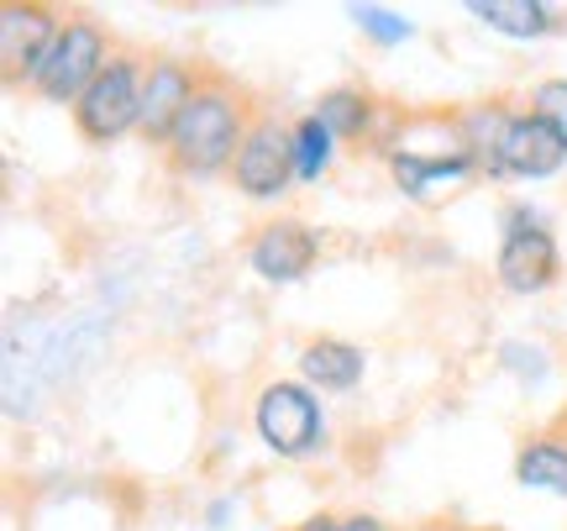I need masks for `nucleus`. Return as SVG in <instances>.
Listing matches in <instances>:
<instances>
[{
    "label": "nucleus",
    "mask_w": 567,
    "mask_h": 531,
    "mask_svg": "<svg viewBox=\"0 0 567 531\" xmlns=\"http://www.w3.org/2000/svg\"><path fill=\"white\" fill-rule=\"evenodd\" d=\"M342 531H389L384 515H373V511H347L342 515Z\"/></svg>",
    "instance_id": "21"
},
{
    "label": "nucleus",
    "mask_w": 567,
    "mask_h": 531,
    "mask_svg": "<svg viewBox=\"0 0 567 531\" xmlns=\"http://www.w3.org/2000/svg\"><path fill=\"white\" fill-rule=\"evenodd\" d=\"M295 368H300L295 379H305L316 395H352V389L368 379V348L321 331V337H310V343L300 348Z\"/></svg>",
    "instance_id": "12"
},
{
    "label": "nucleus",
    "mask_w": 567,
    "mask_h": 531,
    "mask_svg": "<svg viewBox=\"0 0 567 531\" xmlns=\"http://www.w3.org/2000/svg\"><path fill=\"white\" fill-rule=\"evenodd\" d=\"M63 32V11L42 0H6L0 6V80L11 90H32Z\"/></svg>",
    "instance_id": "8"
},
{
    "label": "nucleus",
    "mask_w": 567,
    "mask_h": 531,
    "mask_svg": "<svg viewBox=\"0 0 567 531\" xmlns=\"http://www.w3.org/2000/svg\"><path fill=\"white\" fill-rule=\"evenodd\" d=\"M494 285L505 295H547L563 285V247L551 216L536 201H509L499 211V253H494Z\"/></svg>",
    "instance_id": "3"
},
{
    "label": "nucleus",
    "mask_w": 567,
    "mask_h": 531,
    "mask_svg": "<svg viewBox=\"0 0 567 531\" xmlns=\"http://www.w3.org/2000/svg\"><path fill=\"white\" fill-rule=\"evenodd\" d=\"M142 80H147V59L132 48H116V59L105 63L95 84L80 95V105L69 111L84 147H116L122 137H137Z\"/></svg>",
    "instance_id": "4"
},
{
    "label": "nucleus",
    "mask_w": 567,
    "mask_h": 531,
    "mask_svg": "<svg viewBox=\"0 0 567 531\" xmlns=\"http://www.w3.org/2000/svg\"><path fill=\"white\" fill-rule=\"evenodd\" d=\"M384 169H389V180H394V190H400L410 205H421V211H436V205L457 201L463 190H473V184L484 180L478 159H473L457 137H446V143L400 137V147L384 159Z\"/></svg>",
    "instance_id": "5"
},
{
    "label": "nucleus",
    "mask_w": 567,
    "mask_h": 531,
    "mask_svg": "<svg viewBox=\"0 0 567 531\" xmlns=\"http://www.w3.org/2000/svg\"><path fill=\"white\" fill-rule=\"evenodd\" d=\"M415 531H467V527H457V521H431V527H415Z\"/></svg>",
    "instance_id": "23"
},
{
    "label": "nucleus",
    "mask_w": 567,
    "mask_h": 531,
    "mask_svg": "<svg viewBox=\"0 0 567 531\" xmlns=\"http://www.w3.org/2000/svg\"><path fill=\"white\" fill-rule=\"evenodd\" d=\"M478 531H505V527H478Z\"/></svg>",
    "instance_id": "25"
},
{
    "label": "nucleus",
    "mask_w": 567,
    "mask_h": 531,
    "mask_svg": "<svg viewBox=\"0 0 567 531\" xmlns=\"http://www.w3.org/2000/svg\"><path fill=\"white\" fill-rule=\"evenodd\" d=\"M515 484L567 500V431L563 427L530 431L526 442L515 448Z\"/></svg>",
    "instance_id": "15"
},
{
    "label": "nucleus",
    "mask_w": 567,
    "mask_h": 531,
    "mask_svg": "<svg viewBox=\"0 0 567 531\" xmlns=\"http://www.w3.org/2000/svg\"><path fill=\"white\" fill-rule=\"evenodd\" d=\"M231 190L252 205H279L300 174H295V143H289V122H279L274 111H258V122L247 132L243 153H237V164H231Z\"/></svg>",
    "instance_id": "7"
},
{
    "label": "nucleus",
    "mask_w": 567,
    "mask_h": 531,
    "mask_svg": "<svg viewBox=\"0 0 567 531\" xmlns=\"http://www.w3.org/2000/svg\"><path fill=\"white\" fill-rule=\"evenodd\" d=\"M563 164H567V143L542 116H530L526 105H520L505 132V143H499V184L505 180L542 184V180H551V174H563Z\"/></svg>",
    "instance_id": "11"
},
{
    "label": "nucleus",
    "mask_w": 567,
    "mask_h": 531,
    "mask_svg": "<svg viewBox=\"0 0 567 531\" xmlns=\"http://www.w3.org/2000/svg\"><path fill=\"white\" fill-rule=\"evenodd\" d=\"M205 69L189 59H147V80H142V116H137V137L147 147H168L179 116L189 111V101L200 95Z\"/></svg>",
    "instance_id": "10"
},
{
    "label": "nucleus",
    "mask_w": 567,
    "mask_h": 531,
    "mask_svg": "<svg viewBox=\"0 0 567 531\" xmlns=\"http://www.w3.org/2000/svg\"><path fill=\"white\" fill-rule=\"evenodd\" d=\"M289 143H295V174H300V184H321L337 169V153H342V143L331 137V126L316 111H305V116L289 122Z\"/></svg>",
    "instance_id": "16"
},
{
    "label": "nucleus",
    "mask_w": 567,
    "mask_h": 531,
    "mask_svg": "<svg viewBox=\"0 0 567 531\" xmlns=\"http://www.w3.org/2000/svg\"><path fill=\"white\" fill-rule=\"evenodd\" d=\"M467 17L509 42H542L567 21L563 6H547V0H467Z\"/></svg>",
    "instance_id": "14"
},
{
    "label": "nucleus",
    "mask_w": 567,
    "mask_h": 531,
    "mask_svg": "<svg viewBox=\"0 0 567 531\" xmlns=\"http://www.w3.org/2000/svg\"><path fill=\"white\" fill-rule=\"evenodd\" d=\"M515 111H520V105L505 101V95H494V101H467V105H457V111H446V116H452V132H457V143L478 159L484 180H494V184H499V143H505Z\"/></svg>",
    "instance_id": "13"
},
{
    "label": "nucleus",
    "mask_w": 567,
    "mask_h": 531,
    "mask_svg": "<svg viewBox=\"0 0 567 531\" xmlns=\"http://www.w3.org/2000/svg\"><path fill=\"white\" fill-rule=\"evenodd\" d=\"M252 122H258L252 95H247L231 74L205 69L200 95L189 101V111L179 116L174 137L163 147V164H168L174 180H189V184L221 180V174H231V164H237V153H243Z\"/></svg>",
    "instance_id": "1"
},
{
    "label": "nucleus",
    "mask_w": 567,
    "mask_h": 531,
    "mask_svg": "<svg viewBox=\"0 0 567 531\" xmlns=\"http://www.w3.org/2000/svg\"><path fill=\"white\" fill-rule=\"evenodd\" d=\"M111 59H116L111 27H105V21H95V17H84V11H69V17H63L59 42H53V53H48V63L38 69V80H32V90H27V95H38V101H48V105L74 111V105H80V95L95 84V74H101Z\"/></svg>",
    "instance_id": "6"
},
{
    "label": "nucleus",
    "mask_w": 567,
    "mask_h": 531,
    "mask_svg": "<svg viewBox=\"0 0 567 531\" xmlns=\"http://www.w3.org/2000/svg\"><path fill=\"white\" fill-rule=\"evenodd\" d=\"M252 437L264 442V452H274L279 463H310L331 448V416L326 400L305 379H268L258 385L252 406H247Z\"/></svg>",
    "instance_id": "2"
},
{
    "label": "nucleus",
    "mask_w": 567,
    "mask_h": 531,
    "mask_svg": "<svg viewBox=\"0 0 567 531\" xmlns=\"http://www.w3.org/2000/svg\"><path fill=\"white\" fill-rule=\"evenodd\" d=\"M526 111H530V116H542V122H547L551 132L567 143V80H563V74H557V80H536V84H530V90H526Z\"/></svg>",
    "instance_id": "19"
},
{
    "label": "nucleus",
    "mask_w": 567,
    "mask_h": 531,
    "mask_svg": "<svg viewBox=\"0 0 567 531\" xmlns=\"http://www.w3.org/2000/svg\"><path fill=\"white\" fill-rule=\"evenodd\" d=\"M237 511H243V500H237V494H216V500L205 506V531H226Z\"/></svg>",
    "instance_id": "20"
},
{
    "label": "nucleus",
    "mask_w": 567,
    "mask_h": 531,
    "mask_svg": "<svg viewBox=\"0 0 567 531\" xmlns=\"http://www.w3.org/2000/svg\"><path fill=\"white\" fill-rule=\"evenodd\" d=\"M494 358H499V368H505L509 379H520L526 389L547 385V374H551L547 343H530V337H505V343L494 348Z\"/></svg>",
    "instance_id": "18"
},
{
    "label": "nucleus",
    "mask_w": 567,
    "mask_h": 531,
    "mask_svg": "<svg viewBox=\"0 0 567 531\" xmlns=\"http://www.w3.org/2000/svg\"><path fill=\"white\" fill-rule=\"evenodd\" d=\"M557 427H563V431H567V410H563V416H557Z\"/></svg>",
    "instance_id": "24"
},
{
    "label": "nucleus",
    "mask_w": 567,
    "mask_h": 531,
    "mask_svg": "<svg viewBox=\"0 0 567 531\" xmlns=\"http://www.w3.org/2000/svg\"><path fill=\"white\" fill-rule=\"evenodd\" d=\"M321 264V232L300 216H268L252 237H247V268L264 285H300Z\"/></svg>",
    "instance_id": "9"
},
{
    "label": "nucleus",
    "mask_w": 567,
    "mask_h": 531,
    "mask_svg": "<svg viewBox=\"0 0 567 531\" xmlns=\"http://www.w3.org/2000/svg\"><path fill=\"white\" fill-rule=\"evenodd\" d=\"M347 21H352L373 48H400V42L415 38V21H410L405 11H394V6H373V0H352V6H347Z\"/></svg>",
    "instance_id": "17"
},
{
    "label": "nucleus",
    "mask_w": 567,
    "mask_h": 531,
    "mask_svg": "<svg viewBox=\"0 0 567 531\" xmlns=\"http://www.w3.org/2000/svg\"><path fill=\"white\" fill-rule=\"evenodd\" d=\"M563 17H567V6H563Z\"/></svg>",
    "instance_id": "26"
},
{
    "label": "nucleus",
    "mask_w": 567,
    "mask_h": 531,
    "mask_svg": "<svg viewBox=\"0 0 567 531\" xmlns=\"http://www.w3.org/2000/svg\"><path fill=\"white\" fill-rule=\"evenodd\" d=\"M289 531H342V515H337V511H316V515H305L300 527H289Z\"/></svg>",
    "instance_id": "22"
}]
</instances>
